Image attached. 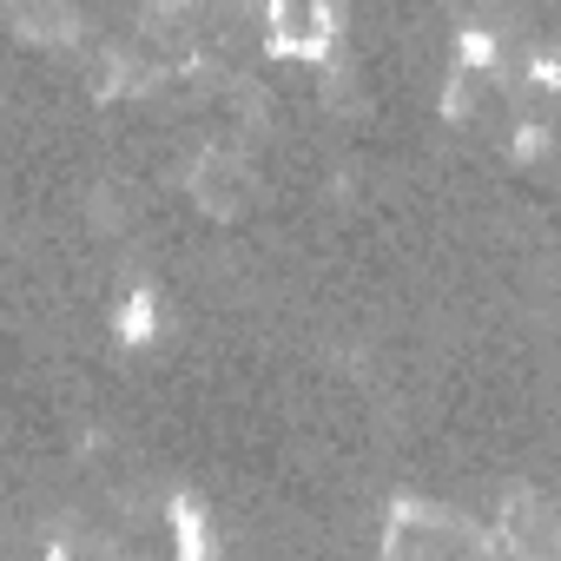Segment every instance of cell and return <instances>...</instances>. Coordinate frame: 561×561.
<instances>
[{"label":"cell","instance_id":"6da1fadb","mask_svg":"<svg viewBox=\"0 0 561 561\" xmlns=\"http://www.w3.org/2000/svg\"><path fill=\"white\" fill-rule=\"evenodd\" d=\"M192 192H198L211 211L238 205V192H244V159H238V152H205L198 172H192Z\"/></svg>","mask_w":561,"mask_h":561}]
</instances>
